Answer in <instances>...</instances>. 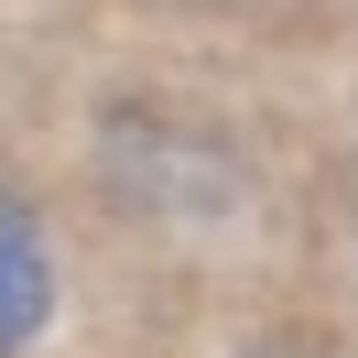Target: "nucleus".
Segmentation results:
<instances>
[{
    "label": "nucleus",
    "instance_id": "nucleus-1",
    "mask_svg": "<svg viewBox=\"0 0 358 358\" xmlns=\"http://www.w3.org/2000/svg\"><path fill=\"white\" fill-rule=\"evenodd\" d=\"M55 315V261H44V228H33V206L0 185V358H22L33 336H44Z\"/></svg>",
    "mask_w": 358,
    "mask_h": 358
}]
</instances>
